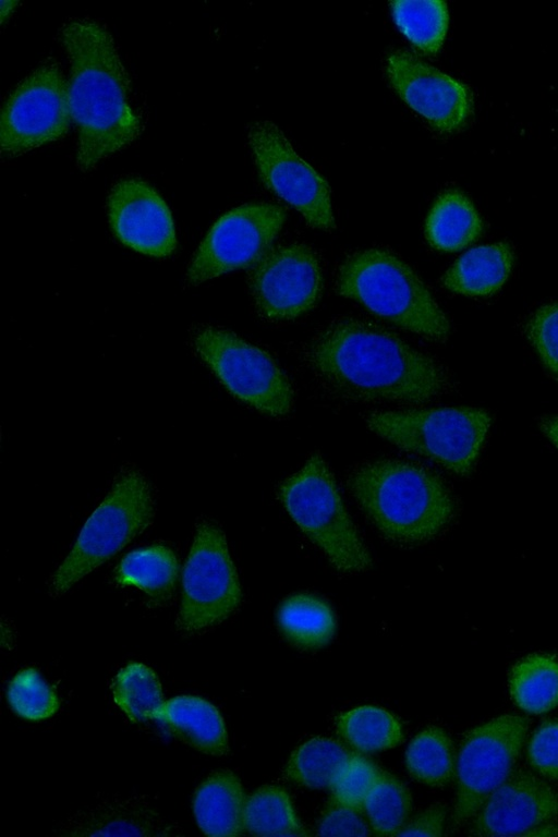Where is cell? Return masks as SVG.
<instances>
[{
  "mask_svg": "<svg viewBox=\"0 0 558 837\" xmlns=\"http://www.w3.org/2000/svg\"><path fill=\"white\" fill-rule=\"evenodd\" d=\"M306 359L329 388L359 400L421 403L449 385L446 372L432 357L353 318L339 319L317 333Z\"/></svg>",
  "mask_w": 558,
  "mask_h": 837,
  "instance_id": "obj_1",
  "label": "cell"
},
{
  "mask_svg": "<svg viewBox=\"0 0 558 837\" xmlns=\"http://www.w3.org/2000/svg\"><path fill=\"white\" fill-rule=\"evenodd\" d=\"M61 38L71 66L77 166L86 172L133 142L142 122L130 102V80L108 29L93 20H72L63 25Z\"/></svg>",
  "mask_w": 558,
  "mask_h": 837,
  "instance_id": "obj_2",
  "label": "cell"
},
{
  "mask_svg": "<svg viewBox=\"0 0 558 837\" xmlns=\"http://www.w3.org/2000/svg\"><path fill=\"white\" fill-rule=\"evenodd\" d=\"M348 487L380 534L398 544L427 542L454 517L453 498L441 478L410 461L361 464L348 477Z\"/></svg>",
  "mask_w": 558,
  "mask_h": 837,
  "instance_id": "obj_3",
  "label": "cell"
},
{
  "mask_svg": "<svg viewBox=\"0 0 558 837\" xmlns=\"http://www.w3.org/2000/svg\"><path fill=\"white\" fill-rule=\"evenodd\" d=\"M339 293L374 314L434 341L449 333V322L415 272L381 250L351 255L340 267Z\"/></svg>",
  "mask_w": 558,
  "mask_h": 837,
  "instance_id": "obj_4",
  "label": "cell"
},
{
  "mask_svg": "<svg viewBox=\"0 0 558 837\" xmlns=\"http://www.w3.org/2000/svg\"><path fill=\"white\" fill-rule=\"evenodd\" d=\"M279 497L298 526L338 570L359 572L372 566L333 475L319 453L281 484Z\"/></svg>",
  "mask_w": 558,
  "mask_h": 837,
  "instance_id": "obj_5",
  "label": "cell"
},
{
  "mask_svg": "<svg viewBox=\"0 0 558 837\" xmlns=\"http://www.w3.org/2000/svg\"><path fill=\"white\" fill-rule=\"evenodd\" d=\"M368 427L397 447L466 475L473 469L490 425L489 414L473 408L374 412Z\"/></svg>",
  "mask_w": 558,
  "mask_h": 837,
  "instance_id": "obj_6",
  "label": "cell"
},
{
  "mask_svg": "<svg viewBox=\"0 0 558 837\" xmlns=\"http://www.w3.org/2000/svg\"><path fill=\"white\" fill-rule=\"evenodd\" d=\"M153 517L154 501L146 478L136 470L121 473L56 571L53 594H63L117 554L150 524Z\"/></svg>",
  "mask_w": 558,
  "mask_h": 837,
  "instance_id": "obj_7",
  "label": "cell"
},
{
  "mask_svg": "<svg viewBox=\"0 0 558 837\" xmlns=\"http://www.w3.org/2000/svg\"><path fill=\"white\" fill-rule=\"evenodd\" d=\"M192 342L198 355L238 399L271 416H283L291 410V385L266 352L215 327L198 328Z\"/></svg>",
  "mask_w": 558,
  "mask_h": 837,
  "instance_id": "obj_8",
  "label": "cell"
},
{
  "mask_svg": "<svg viewBox=\"0 0 558 837\" xmlns=\"http://www.w3.org/2000/svg\"><path fill=\"white\" fill-rule=\"evenodd\" d=\"M529 727L525 717L504 715L464 736L456 765L457 797L452 814L456 826L473 818L512 772Z\"/></svg>",
  "mask_w": 558,
  "mask_h": 837,
  "instance_id": "obj_9",
  "label": "cell"
},
{
  "mask_svg": "<svg viewBox=\"0 0 558 837\" xmlns=\"http://www.w3.org/2000/svg\"><path fill=\"white\" fill-rule=\"evenodd\" d=\"M177 624L199 631L225 620L241 602V587L222 531L201 522L183 571Z\"/></svg>",
  "mask_w": 558,
  "mask_h": 837,
  "instance_id": "obj_10",
  "label": "cell"
},
{
  "mask_svg": "<svg viewBox=\"0 0 558 837\" xmlns=\"http://www.w3.org/2000/svg\"><path fill=\"white\" fill-rule=\"evenodd\" d=\"M69 85L54 59L45 60L7 100L1 151L15 156L62 137L71 123Z\"/></svg>",
  "mask_w": 558,
  "mask_h": 837,
  "instance_id": "obj_11",
  "label": "cell"
},
{
  "mask_svg": "<svg viewBox=\"0 0 558 837\" xmlns=\"http://www.w3.org/2000/svg\"><path fill=\"white\" fill-rule=\"evenodd\" d=\"M248 143L264 184L312 227L333 229L329 185L294 151L282 131L270 121H256L250 125Z\"/></svg>",
  "mask_w": 558,
  "mask_h": 837,
  "instance_id": "obj_12",
  "label": "cell"
},
{
  "mask_svg": "<svg viewBox=\"0 0 558 837\" xmlns=\"http://www.w3.org/2000/svg\"><path fill=\"white\" fill-rule=\"evenodd\" d=\"M286 214L277 205L257 203L236 207L210 228L187 269L191 284L225 272L254 266L268 251Z\"/></svg>",
  "mask_w": 558,
  "mask_h": 837,
  "instance_id": "obj_13",
  "label": "cell"
},
{
  "mask_svg": "<svg viewBox=\"0 0 558 837\" xmlns=\"http://www.w3.org/2000/svg\"><path fill=\"white\" fill-rule=\"evenodd\" d=\"M322 269L306 245L269 250L250 274V287L259 313L270 319H290L308 311L319 298Z\"/></svg>",
  "mask_w": 558,
  "mask_h": 837,
  "instance_id": "obj_14",
  "label": "cell"
},
{
  "mask_svg": "<svg viewBox=\"0 0 558 837\" xmlns=\"http://www.w3.org/2000/svg\"><path fill=\"white\" fill-rule=\"evenodd\" d=\"M387 74L399 96L433 126L460 129L472 111L469 88L405 50L392 52Z\"/></svg>",
  "mask_w": 558,
  "mask_h": 837,
  "instance_id": "obj_15",
  "label": "cell"
},
{
  "mask_svg": "<svg viewBox=\"0 0 558 837\" xmlns=\"http://www.w3.org/2000/svg\"><path fill=\"white\" fill-rule=\"evenodd\" d=\"M473 818L472 835L525 836L539 825L558 823V790L527 771L512 769Z\"/></svg>",
  "mask_w": 558,
  "mask_h": 837,
  "instance_id": "obj_16",
  "label": "cell"
},
{
  "mask_svg": "<svg viewBox=\"0 0 558 837\" xmlns=\"http://www.w3.org/2000/svg\"><path fill=\"white\" fill-rule=\"evenodd\" d=\"M108 215L117 238L133 250L157 257L174 250L171 213L148 183L140 179L119 181L108 197Z\"/></svg>",
  "mask_w": 558,
  "mask_h": 837,
  "instance_id": "obj_17",
  "label": "cell"
},
{
  "mask_svg": "<svg viewBox=\"0 0 558 837\" xmlns=\"http://www.w3.org/2000/svg\"><path fill=\"white\" fill-rule=\"evenodd\" d=\"M155 718L198 751L213 755H222L228 751L225 721L219 711L202 698H172L163 702Z\"/></svg>",
  "mask_w": 558,
  "mask_h": 837,
  "instance_id": "obj_18",
  "label": "cell"
},
{
  "mask_svg": "<svg viewBox=\"0 0 558 837\" xmlns=\"http://www.w3.org/2000/svg\"><path fill=\"white\" fill-rule=\"evenodd\" d=\"M246 798L240 779L229 771L211 774L196 789L193 810L199 828L209 836H236L244 828Z\"/></svg>",
  "mask_w": 558,
  "mask_h": 837,
  "instance_id": "obj_19",
  "label": "cell"
},
{
  "mask_svg": "<svg viewBox=\"0 0 558 837\" xmlns=\"http://www.w3.org/2000/svg\"><path fill=\"white\" fill-rule=\"evenodd\" d=\"M513 255L507 243L474 247L457 259L442 278L449 290L470 295L494 294L506 282Z\"/></svg>",
  "mask_w": 558,
  "mask_h": 837,
  "instance_id": "obj_20",
  "label": "cell"
},
{
  "mask_svg": "<svg viewBox=\"0 0 558 837\" xmlns=\"http://www.w3.org/2000/svg\"><path fill=\"white\" fill-rule=\"evenodd\" d=\"M482 227L472 202L461 192L450 190L442 193L432 207L425 234L435 248L453 252L477 240Z\"/></svg>",
  "mask_w": 558,
  "mask_h": 837,
  "instance_id": "obj_21",
  "label": "cell"
},
{
  "mask_svg": "<svg viewBox=\"0 0 558 837\" xmlns=\"http://www.w3.org/2000/svg\"><path fill=\"white\" fill-rule=\"evenodd\" d=\"M509 690L522 709L541 714L558 705V658L534 653L520 659L511 669Z\"/></svg>",
  "mask_w": 558,
  "mask_h": 837,
  "instance_id": "obj_22",
  "label": "cell"
},
{
  "mask_svg": "<svg viewBox=\"0 0 558 837\" xmlns=\"http://www.w3.org/2000/svg\"><path fill=\"white\" fill-rule=\"evenodd\" d=\"M283 635L294 645L317 648L332 639L336 618L332 609L320 598L295 594L286 598L277 612Z\"/></svg>",
  "mask_w": 558,
  "mask_h": 837,
  "instance_id": "obj_23",
  "label": "cell"
},
{
  "mask_svg": "<svg viewBox=\"0 0 558 837\" xmlns=\"http://www.w3.org/2000/svg\"><path fill=\"white\" fill-rule=\"evenodd\" d=\"M179 573L173 551L163 545H153L128 554L116 570L121 585L136 586L156 602L172 593Z\"/></svg>",
  "mask_w": 558,
  "mask_h": 837,
  "instance_id": "obj_24",
  "label": "cell"
},
{
  "mask_svg": "<svg viewBox=\"0 0 558 837\" xmlns=\"http://www.w3.org/2000/svg\"><path fill=\"white\" fill-rule=\"evenodd\" d=\"M352 755L333 739L313 738L292 753L286 773L289 779L305 787H331Z\"/></svg>",
  "mask_w": 558,
  "mask_h": 837,
  "instance_id": "obj_25",
  "label": "cell"
},
{
  "mask_svg": "<svg viewBox=\"0 0 558 837\" xmlns=\"http://www.w3.org/2000/svg\"><path fill=\"white\" fill-rule=\"evenodd\" d=\"M337 729L348 744L365 753L393 748L403 738L399 720L388 711L371 705L338 716Z\"/></svg>",
  "mask_w": 558,
  "mask_h": 837,
  "instance_id": "obj_26",
  "label": "cell"
},
{
  "mask_svg": "<svg viewBox=\"0 0 558 837\" xmlns=\"http://www.w3.org/2000/svg\"><path fill=\"white\" fill-rule=\"evenodd\" d=\"M244 828L258 836L308 834L299 821L289 794L279 786H264L246 798Z\"/></svg>",
  "mask_w": 558,
  "mask_h": 837,
  "instance_id": "obj_27",
  "label": "cell"
},
{
  "mask_svg": "<svg viewBox=\"0 0 558 837\" xmlns=\"http://www.w3.org/2000/svg\"><path fill=\"white\" fill-rule=\"evenodd\" d=\"M405 764L416 780L444 786L456 771L454 749L447 732L436 726L427 727L410 742Z\"/></svg>",
  "mask_w": 558,
  "mask_h": 837,
  "instance_id": "obj_28",
  "label": "cell"
},
{
  "mask_svg": "<svg viewBox=\"0 0 558 837\" xmlns=\"http://www.w3.org/2000/svg\"><path fill=\"white\" fill-rule=\"evenodd\" d=\"M111 690L116 704L135 723L155 718L163 704L158 677L141 663H130L120 669Z\"/></svg>",
  "mask_w": 558,
  "mask_h": 837,
  "instance_id": "obj_29",
  "label": "cell"
},
{
  "mask_svg": "<svg viewBox=\"0 0 558 837\" xmlns=\"http://www.w3.org/2000/svg\"><path fill=\"white\" fill-rule=\"evenodd\" d=\"M392 16L401 32L425 53L436 52L446 36L448 9L442 1H393Z\"/></svg>",
  "mask_w": 558,
  "mask_h": 837,
  "instance_id": "obj_30",
  "label": "cell"
},
{
  "mask_svg": "<svg viewBox=\"0 0 558 837\" xmlns=\"http://www.w3.org/2000/svg\"><path fill=\"white\" fill-rule=\"evenodd\" d=\"M408 787L386 772L379 777L364 802V811L373 830L379 835H398L411 812Z\"/></svg>",
  "mask_w": 558,
  "mask_h": 837,
  "instance_id": "obj_31",
  "label": "cell"
},
{
  "mask_svg": "<svg viewBox=\"0 0 558 837\" xmlns=\"http://www.w3.org/2000/svg\"><path fill=\"white\" fill-rule=\"evenodd\" d=\"M8 701L17 715L31 720L50 717L59 707L56 692L33 668L21 670L11 680Z\"/></svg>",
  "mask_w": 558,
  "mask_h": 837,
  "instance_id": "obj_32",
  "label": "cell"
},
{
  "mask_svg": "<svg viewBox=\"0 0 558 837\" xmlns=\"http://www.w3.org/2000/svg\"><path fill=\"white\" fill-rule=\"evenodd\" d=\"M384 771L364 756L354 754L342 767L331 785L332 799L357 812Z\"/></svg>",
  "mask_w": 558,
  "mask_h": 837,
  "instance_id": "obj_33",
  "label": "cell"
},
{
  "mask_svg": "<svg viewBox=\"0 0 558 837\" xmlns=\"http://www.w3.org/2000/svg\"><path fill=\"white\" fill-rule=\"evenodd\" d=\"M526 335L546 368L558 379V302L537 310Z\"/></svg>",
  "mask_w": 558,
  "mask_h": 837,
  "instance_id": "obj_34",
  "label": "cell"
},
{
  "mask_svg": "<svg viewBox=\"0 0 558 837\" xmlns=\"http://www.w3.org/2000/svg\"><path fill=\"white\" fill-rule=\"evenodd\" d=\"M526 754L539 775L558 780V719L547 720L534 731Z\"/></svg>",
  "mask_w": 558,
  "mask_h": 837,
  "instance_id": "obj_35",
  "label": "cell"
},
{
  "mask_svg": "<svg viewBox=\"0 0 558 837\" xmlns=\"http://www.w3.org/2000/svg\"><path fill=\"white\" fill-rule=\"evenodd\" d=\"M359 813L331 798L318 823L317 834L325 836L368 835V827Z\"/></svg>",
  "mask_w": 558,
  "mask_h": 837,
  "instance_id": "obj_36",
  "label": "cell"
},
{
  "mask_svg": "<svg viewBox=\"0 0 558 837\" xmlns=\"http://www.w3.org/2000/svg\"><path fill=\"white\" fill-rule=\"evenodd\" d=\"M447 808L437 803L417 814L408 825H404L400 836H441L445 829Z\"/></svg>",
  "mask_w": 558,
  "mask_h": 837,
  "instance_id": "obj_37",
  "label": "cell"
},
{
  "mask_svg": "<svg viewBox=\"0 0 558 837\" xmlns=\"http://www.w3.org/2000/svg\"><path fill=\"white\" fill-rule=\"evenodd\" d=\"M539 428L544 435L558 448V416L542 418Z\"/></svg>",
  "mask_w": 558,
  "mask_h": 837,
  "instance_id": "obj_38",
  "label": "cell"
},
{
  "mask_svg": "<svg viewBox=\"0 0 558 837\" xmlns=\"http://www.w3.org/2000/svg\"><path fill=\"white\" fill-rule=\"evenodd\" d=\"M558 835V823H546L539 825L525 834V836H556Z\"/></svg>",
  "mask_w": 558,
  "mask_h": 837,
  "instance_id": "obj_39",
  "label": "cell"
},
{
  "mask_svg": "<svg viewBox=\"0 0 558 837\" xmlns=\"http://www.w3.org/2000/svg\"><path fill=\"white\" fill-rule=\"evenodd\" d=\"M17 4L16 1H2L1 2V21L3 22Z\"/></svg>",
  "mask_w": 558,
  "mask_h": 837,
  "instance_id": "obj_40",
  "label": "cell"
}]
</instances>
